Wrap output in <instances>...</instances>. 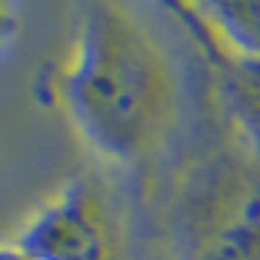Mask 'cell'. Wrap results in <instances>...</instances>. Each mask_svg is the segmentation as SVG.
Returning a JSON list of instances; mask_svg holds the SVG:
<instances>
[{
  "instance_id": "cell-1",
  "label": "cell",
  "mask_w": 260,
  "mask_h": 260,
  "mask_svg": "<svg viewBox=\"0 0 260 260\" xmlns=\"http://www.w3.org/2000/svg\"><path fill=\"white\" fill-rule=\"evenodd\" d=\"M56 94L76 135L117 164H135L152 152L176 103L158 44L111 0H85L73 56L56 79Z\"/></svg>"
},
{
  "instance_id": "cell-2",
  "label": "cell",
  "mask_w": 260,
  "mask_h": 260,
  "mask_svg": "<svg viewBox=\"0 0 260 260\" xmlns=\"http://www.w3.org/2000/svg\"><path fill=\"white\" fill-rule=\"evenodd\" d=\"M178 260H260V158L213 155L178 205Z\"/></svg>"
},
{
  "instance_id": "cell-3",
  "label": "cell",
  "mask_w": 260,
  "mask_h": 260,
  "mask_svg": "<svg viewBox=\"0 0 260 260\" xmlns=\"http://www.w3.org/2000/svg\"><path fill=\"white\" fill-rule=\"evenodd\" d=\"M26 260H114V240L96 190L73 178L9 243Z\"/></svg>"
},
{
  "instance_id": "cell-4",
  "label": "cell",
  "mask_w": 260,
  "mask_h": 260,
  "mask_svg": "<svg viewBox=\"0 0 260 260\" xmlns=\"http://www.w3.org/2000/svg\"><path fill=\"white\" fill-rule=\"evenodd\" d=\"M213 71L228 117L260 158V56L228 50Z\"/></svg>"
},
{
  "instance_id": "cell-5",
  "label": "cell",
  "mask_w": 260,
  "mask_h": 260,
  "mask_svg": "<svg viewBox=\"0 0 260 260\" xmlns=\"http://www.w3.org/2000/svg\"><path fill=\"white\" fill-rule=\"evenodd\" d=\"M213 26L222 44L237 53L260 56V0H190Z\"/></svg>"
},
{
  "instance_id": "cell-6",
  "label": "cell",
  "mask_w": 260,
  "mask_h": 260,
  "mask_svg": "<svg viewBox=\"0 0 260 260\" xmlns=\"http://www.w3.org/2000/svg\"><path fill=\"white\" fill-rule=\"evenodd\" d=\"M155 3H158L161 9H167L178 24L184 26V32L196 41V47L205 53V59L211 61V68H216V64L225 59L228 47L222 44V38L213 32V26L202 18V12L190 3V0H155Z\"/></svg>"
},
{
  "instance_id": "cell-7",
  "label": "cell",
  "mask_w": 260,
  "mask_h": 260,
  "mask_svg": "<svg viewBox=\"0 0 260 260\" xmlns=\"http://www.w3.org/2000/svg\"><path fill=\"white\" fill-rule=\"evenodd\" d=\"M0 260H26V257L21 254V251H15V248L6 243V246H3V251H0Z\"/></svg>"
}]
</instances>
